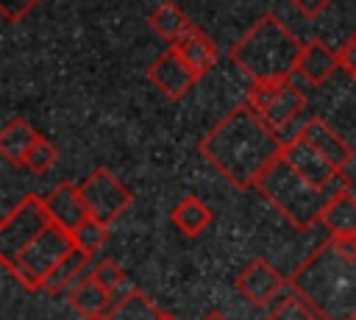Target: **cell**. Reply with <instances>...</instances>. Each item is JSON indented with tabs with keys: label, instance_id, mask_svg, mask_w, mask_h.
<instances>
[{
	"label": "cell",
	"instance_id": "obj_1",
	"mask_svg": "<svg viewBox=\"0 0 356 320\" xmlns=\"http://www.w3.org/2000/svg\"><path fill=\"white\" fill-rule=\"evenodd\" d=\"M197 150L234 186H256L259 175L281 156L284 136L245 100L197 142Z\"/></svg>",
	"mask_w": 356,
	"mask_h": 320
},
{
	"label": "cell",
	"instance_id": "obj_31",
	"mask_svg": "<svg viewBox=\"0 0 356 320\" xmlns=\"http://www.w3.org/2000/svg\"><path fill=\"white\" fill-rule=\"evenodd\" d=\"M156 320H178V317H172V314H170V312H164V309H161V312H159V317H156Z\"/></svg>",
	"mask_w": 356,
	"mask_h": 320
},
{
	"label": "cell",
	"instance_id": "obj_10",
	"mask_svg": "<svg viewBox=\"0 0 356 320\" xmlns=\"http://www.w3.org/2000/svg\"><path fill=\"white\" fill-rule=\"evenodd\" d=\"M234 287H236L239 295H245L253 306H267L270 301H275V298L284 292L286 278H284L267 259L256 256V259H250V262L239 270Z\"/></svg>",
	"mask_w": 356,
	"mask_h": 320
},
{
	"label": "cell",
	"instance_id": "obj_7",
	"mask_svg": "<svg viewBox=\"0 0 356 320\" xmlns=\"http://www.w3.org/2000/svg\"><path fill=\"white\" fill-rule=\"evenodd\" d=\"M78 186H81V195H83L89 217H95V220H100L106 225H111L134 203L131 189L106 167L92 170Z\"/></svg>",
	"mask_w": 356,
	"mask_h": 320
},
{
	"label": "cell",
	"instance_id": "obj_21",
	"mask_svg": "<svg viewBox=\"0 0 356 320\" xmlns=\"http://www.w3.org/2000/svg\"><path fill=\"white\" fill-rule=\"evenodd\" d=\"M159 306L142 292V289H128L117 303L108 306V312L100 320H156Z\"/></svg>",
	"mask_w": 356,
	"mask_h": 320
},
{
	"label": "cell",
	"instance_id": "obj_28",
	"mask_svg": "<svg viewBox=\"0 0 356 320\" xmlns=\"http://www.w3.org/2000/svg\"><path fill=\"white\" fill-rule=\"evenodd\" d=\"M339 70H345L356 81V33H350L339 47Z\"/></svg>",
	"mask_w": 356,
	"mask_h": 320
},
{
	"label": "cell",
	"instance_id": "obj_6",
	"mask_svg": "<svg viewBox=\"0 0 356 320\" xmlns=\"http://www.w3.org/2000/svg\"><path fill=\"white\" fill-rule=\"evenodd\" d=\"M50 223L53 220L44 206V198L25 195L0 223V262H14Z\"/></svg>",
	"mask_w": 356,
	"mask_h": 320
},
{
	"label": "cell",
	"instance_id": "obj_8",
	"mask_svg": "<svg viewBox=\"0 0 356 320\" xmlns=\"http://www.w3.org/2000/svg\"><path fill=\"white\" fill-rule=\"evenodd\" d=\"M248 103H250L275 131H281L284 125H289V122L306 109V95L300 92V86L292 83V78H284V81L250 83Z\"/></svg>",
	"mask_w": 356,
	"mask_h": 320
},
{
	"label": "cell",
	"instance_id": "obj_27",
	"mask_svg": "<svg viewBox=\"0 0 356 320\" xmlns=\"http://www.w3.org/2000/svg\"><path fill=\"white\" fill-rule=\"evenodd\" d=\"M39 0H0V14L6 22H19Z\"/></svg>",
	"mask_w": 356,
	"mask_h": 320
},
{
	"label": "cell",
	"instance_id": "obj_29",
	"mask_svg": "<svg viewBox=\"0 0 356 320\" xmlns=\"http://www.w3.org/2000/svg\"><path fill=\"white\" fill-rule=\"evenodd\" d=\"M328 3H331V0H292V6H295L303 17H309V19L320 17V14L328 8Z\"/></svg>",
	"mask_w": 356,
	"mask_h": 320
},
{
	"label": "cell",
	"instance_id": "obj_14",
	"mask_svg": "<svg viewBox=\"0 0 356 320\" xmlns=\"http://www.w3.org/2000/svg\"><path fill=\"white\" fill-rule=\"evenodd\" d=\"M339 70V50H331L323 39L303 42L300 58H298V75L309 81L312 86L325 83Z\"/></svg>",
	"mask_w": 356,
	"mask_h": 320
},
{
	"label": "cell",
	"instance_id": "obj_20",
	"mask_svg": "<svg viewBox=\"0 0 356 320\" xmlns=\"http://www.w3.org/2000/svg\"><path fill=\"white\" fill-rule=\"evenodd\" d=\"M170 220H172V225H175L181 234L197 237L200 231H206V228L211 225V209H209L200 198L186 195V198L170 211Z\"/></svg>",
	"mask_w": 356,
	"mask_h": 320
},
{
	"label": "cell",
	"instance_id": "obj_30",
	"mask_svg": "<svg viewBox=\"0 0 356 320\" xmlns=\"http://www.w3.org/2000/svg\"><path fill=\"white\" fill-rule=\"evenodd\" d=\"M200 320H228V317H225L222 312H217V309H211V312H206V314H203Z\"/></svg>",
	"mask_w": 356,
	"mask_h": 320
},
{
	"label": "cell",
	"instance_id": "obj_12",
	"mask_svg": "<svg viewBox=\"0 0 356 320\" xmlns=\"http://www.w3.org/2000/svg\"><path fill=\"white\" fill-rule=\"evenodd\" d=\"M44 206L50 211V220L61 228H67L70 234L89 217L86 211V203H83V195H81V186L72 184V181H58L47 195H44Z\"/></svg>",
	"mask_w": 356,
	"mask_h": 320
},
{
	"label": "cell",
	"instance_id": "obj_19",
	"mask_svg": "<svg viewBox=\"0 0 356 320\" xmlns=\"http://www.w3.org/2000/svg\"><path fill=\"white\" fill-rule=\"evenodd\" d=\"M36 136H39V131H33L31 122H25L22 117H11L0 131V153H3V159L17 164V167H22L25 153L31 150Z\"/></svg>",
	"mask_w": 356,
	"mask_h": 320
},
{
	"label": "cell",
	"instance_id": "obj_9",
	"mask_svg": "<svg viewBox=\"0 0 356 320\" xmlns=\"http://www.w3.org/2000/svg\"><path fill=\"white\" fill-rule=\"evenodd\" d=\"M281 156L309 181V184H314V186H320V189H328V186H339V189H350V178H348V173L345 170H339V167H334L314 145H309L298 131L284 142V150H281Z\"/></svg>",
	"mask_w": 356,
	"mask_h": 320
},
{
	"label": "cell",
	"instance_id": "obj_4",
	"mask_svg": "<svg viewBox=\"0 0 356 320\" xmlns=\"http://www.w3.org/2000/svg\"><path fill=\"white\" fill-rule=\"evenodd\" d=\"M256 189L261 192V198H267L295 228H312L314 223H320L323 209L328 206V200L345 189L339 186H328L320 189L314 184H309L284 156H278L256 181Z\"/></svg>",
	"mask_w": 356,
	"mask_h": 320
},
{
	"label": "cell",
	"instance_id": "obj_18",
	"mask_svg": "<svg viewBox=\"0 0 356 320\" xmlns=\"http://www.w3.org/2000/svg\"><path fill=\"white\" fill-rule=\"evenodd\" d=\"M320 223L334 237H353L356 234V198L350 189L334 195L320 214Z\"/></svg>",
	"mask_w": 356,
	"mask_h": 320
},
{
	"label": "cell",
	"instance_id": "obj_25",
	"mask_svg": "<svg viewBox=\"0 0 356 320\" xmlns=\"http://www.w3.org/2000/svg\"><path fill=\"white\" fill-rule=\"evenodd\" d=\"M56 159H58V150H56V145L39 134V136H36V142L31 145V150L25 153V161H22V167H28L31 173H47V170L56 164Z\"/></svg>",
	"mask_w": 356,
	"mask_h": 320
},
{
	"label": "cell",
	"instance_id": "obj_24",
	"mask_svg": "<svg viewBox=\"0 0 356 320\" xmlns=\"http://www.w3.org/2000/svg\"><path fill=\"white\" fill-rule=\"evenodd\" d=\"M264 320H323V317H320L298 292H292V295L281 298V301L267 312Z\"/></svg>",
	"mask_w": 356,
	"mask_h": 320
},
{
	"label": "cell",
	"instance_id": "obj_26",
	"mask_svg": "<svg viewBox=\"0 0 356 320\" xmlns=\"http://www.w3.org/2000/svg\"><path fill=\"white\" fill-rule=\"evenodd\" d=\"M92 278H95L97 284H103L108 292H114L117 287H122V281H125V270H122L114 259H100V262L92 267Z\"/></svg>",
	"mask_w": 356,
	"mask_h": 320
},
{
	"label": "cell",
	"instance_id": "obj_3",
	"mask_svg": "<svg viewBox=\"0 0 356 320\" xmlns=\"http://www.w3.org/2000/svg\"><path fill=\"white\" fill-rule=\"evenodd\" d=\"M303 42L275 17H259L231 47V61L250 83L284 81L298 72Z\"/></svg>",
	"mask_w": 356,
	"mask_h": 320
},
{
	"label": "cell",
	"instance_id": "obj_22",
	"mask_svg": "<svg viewBox=\"0 0 356 320\" xmlns=\"http://www.w3.org/2000/svg\"><path fill=\"white\" fill-rule=\"evenodd\" d=\"M147 22H150V28H153L161 39H167V42H175L178 36H184V33L192 28V19H189V17L184 14V8H178L172 0L156 6Z\"/></svg>",
	"mask_w": 356,
	"mask_h": 320
},
{
	"label": "cell",
	"instance_id": "obj_23",
	"mask_svg": "<svg viewBox=\"0 0 356 320\" xmlns=\"http://www.w3.org/2000/svg\"><path fill=\"white\" fill-rule=\"evenodd\" d=\"M72 239H75V248H81L83 253L95 256V253L106 245V239H108V225L100 223V220H95V217H86V220L72 231Z\"/></svg>",
	"mask_w": 356,
	"mask_h": 320
},
{
	"label": "cell",
	"instance_id": "obj_15",
	"mask_svg": "<svg viewBox=\"0 0 356 320\" xmlns=\"http://www.w3.org/2000/svg\"><path fill=\"white\" fill-rule=\"evenodd\" d=\"M92 259H95V256L83 253L81 248H72V250L58 262V267L44 278L42 289L50 292V295H70L81 281H86V278L92 275V267H89Z\"/></svg>",
	"mask_w": 356,
	"mask_h": 320
},
{
	"label": "cell",
	"instance_id": "obj_2",
	"mask_svg": "<svg viewBox=\"0 0 356 320\" xmlns=\"http://www.w3.org/2000/svg\"><path fill=\"white\" fill-rule=\"evenodd\" d=\"M298 292L323 320H356V259L323 239L289 275Z\"/></svg>",
	"mask_w": 356,
	"mask_h": 320
},
{
	"label": "cell",
	"instance_id": "obj_17",
	"mask_svg": "<svg viewBox=\"0 0 356 320\" xmlns=\"http://www.w3.org/2000/svg\"><path fill=\"white\" fill-rule=\"evenodd\" d=\"M67 301H70V306H72L83 320H100V317L108 312V306H111V292L89 275L86 281H81V284L67 295Z\"/></svg>",
	"mask_w": 356,
	"mask_h": 320
},
{
	"label": "cell",
	"instance_id": "obj_16",
	"mask_svg": "<svg viewBox=\"0 0 356 320\" xmlns=\"http://www.w3.org/2000/svg\"><path fill=\"white\" fill-rule=\"evenodd\" d=\"M184 58H186V64L192 67V70H197L200 72V78L209 72V70H214V64H217V45L211 42V36L209 33H203L197 25H192L184 36H178L175 42H170Z\"/></svg>",
	"mask_w": 356,
	"mask_h": 320
},
{
	"label": "cell",
	"instance_id": "obj_13",
	"mask_svg": "<svg viewBox=\"0 0 356 320\" xmlns=\"http://www.w3.org/2000/svg\"><path fill=\"white\" fill-rule=\"evenodd\" d=\"M309 145H314L334 167H339V170H345L350 161H353V150H350V145L325 122V120H320V117H309L303 125H300V131H298Z\"/></svg>",
	"mask_w": 356,
	"mask_h": 320
},
{
	"label": "cell",
	"instance_id": "obj_11",
	"mask_svg": "<svg viewBox=\"0 0 356 320\" xmlns=\"http://www.w3.org/2000/svg\"><path fill=\"white\" fill-rule=\"evenodd\" d=\"M147 78H150L167 97L178 100V97H184V95L200 81V72L192 70V67L186 64V58L170 45V47L147 67Z\"/></svg>",
	"mask_w": 356,
	"mask_h": 320
},
{
	"label": "cell",
	"instance_id": "obj_5",
	"mask_svg": "<svg viewBox=\"0 0 356 320\" xmlns=\"http://www.w3.org/2000/svg\"><path fill=\"white\" fill-rule=\"evenodd\" d=\"M75 248V239L67 228L50 223L14 262H6L3 267L31 292L42 289L44 278L58 267V262Z\"/></svg>",
	"mask_w": 356,
	"mask_h": 320
}]
</instances>
